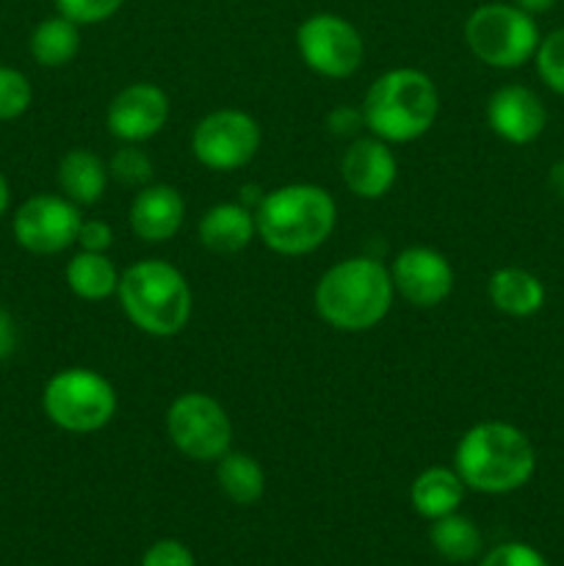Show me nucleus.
<instances>
[{"label":"nucleus","instance_id":"obj_29","mask_svg":"<svg viewBox=\"0 0 564 566\" xmlns=\"http://www.w3.org/2000/svg\"><path fill=\"white\" fill-rule=\"evenodd\" d=\"M479 566H551L547 558L542 556L536 547L525 545V542H503V545L492 547L484 553Z\"/></svg>","mask_w":564,"mask_h":566},{"label":"nucleus","instance_id":"obj_22","mask_svg":"<svg viewBox=\"0 0 564 566\" xmlns=\"http://www.w3.org/2000/svg\"><path fill=\"white\" fill-rule=\"evenodd\" d=\"M119 276L114 260L105 252H83L81 249L66 263V285L83 302H103V298L116 296Z\"/></svg>","mask_w":564,"mask_h":566},{"label":"nucleus","instance_id":"obj_20","mask_svg":"<svg viewBox=\"0 0 564 566\" xmlns=\"http://www.w3.org/2000/svg\"><path fill=\"white\" fill-rule=\"evenodd\" d=\"M464 490L468 486H464V481L459 479L453 468H429L409 486V503H412L420 517L435 523V520L459 512L464 501Z\"/></svg>","mask_w":564,"mask_h":566},{"label":"nucleus","instance_id":"obj_14","mask_svg":"<svg viewBox=\"0 0 564 566\" xmlns=\"http://www.w3.org/2000/svg\"><path fill=\"white\" fill-rule=\"evenodd\" d=\"M487 125L501 142L525 147L545 133L547 108L534 88L523 83H506L487 99Z\"/></svg>","mask_w":564,"mask_h":566},{"label":"nucleus","instance_id":"obj_1","mask_svg":"<svg viewBox=\"0 0 564 566\" xmlns=\"http://www.w3.org/2000/svg\"><path fill=\"white\" fill-rule=\"evenodd\" d=\"M390 265L374 254H357L330 265L313 291L318 318L337 332H368L387 318L393 307Z\"/></svg>","mask_w":564,"mask_h":566},{"label":"nucleus","instance_id":"obj_17","mask_svg":"<svg viewBox=\"0 0 564 566\" xmlns=\"http://www.w3.org/2000/svg\"><path fill=\"white\" fill-rule=\"evenodd\" d=\"M199 241L213 254H238L258 238L254 210L241 202H219L199 219Z\"/></svg>","mask_w":564,"mask_h":566},{"label":"nucleus","instance_id":"obj_28","mask_svg":"<svg viewBox=\"0 0 564 566\" xmlns=\"http://www.w3.org/2000/svg\"><path fill=\"white\" fill-rule=\"evenodd\" d=\"M55 11L77 25H97L111 20L125 6V0H53Z\"/></svg>","mask_w":564,"mask_h":566},{"label":"nucleus","instance_id":"obj_8","mask_svg":"<svg viewBox=\"0 0 564 566\" xmlns=\"http://www.w3.org/2000/svg\"><path fill=\"white\" fill-rule=\"evenodd\" d=\"M166 437L194 462H219L232 448V420L208 392H182L166 409Z\"/></svg>","mask_w":564,"mask_h":566},{"label":"nucleus","instance_id":"obj_25","mask_svg":"<svg viewBox=\"0 0 564 566\" xmlns=\"http://www.w3.org/2000/svg\"><path fill=\"white\" fill-rule=\"evenodd\" d=\"M108 177L125 188H144L153 180V158L138 144H122L108 160Z\"/></svg>","mask_w":564,"mask_h":566},{"label":"nucleus","instance_id":"obj_23","mask_svg":"<svg viewBox=\"0 0 564 566\" xmlns=\"http://www.w3.org/2000/svg\"><path fill=\"white\" fill-rule=\"evenodd\" d=\"M216 481L227 501L238 506H252L265 492V473L258 459L232 448L216 462Z\"/></svg>","mask_w":564,"mask_h":566},{"label":"nucleus","instance_id":"obj_27","mask_svg":"<svg viewBox=\"0 0 564 566\" xmlns=\"http://www.w3.org/2000/svg\"><path fill=\"white\" fill-rule=\"evenodd\" d=\"M31 81L14 66H0V122L20 119L31 108Z\"/></svg>","mask_w":564,"mask_h":566},{"label":"nucleus","instance_id":"obj_19","mask_svg":"<svg viewBox=\"0 0 564 566\" xmlns=\"http://www.w3.org/2000/svg\"><path fill=\"white\" fill-rule=\"evenodd\" d=\"M61 193L77 208H92L105 197L108 188V164L100 158L92 149L75 147L59 160V171H55Z\"/></svg>","mask_w":564,"mask_h":566},{"label":"nucleus","instance_id":"obj_34","mask_svg":"<svg viewBox=\"0 0 564 566\" xmlns=\"http://www.w3.org/2000/svg\"><path fill=\"white\" fill-rule=\"evenodd\" d=\"M547 186H551V191L564 202V158L551 166V171H547Z\"/></svg>","mask_w":564,"mask_h":566},{"label":"nucleus","instance_id":"obj_3","mask_svg":"<svg viewBox=\"0 0 564 566\" xmlns=\"http://www.w3.org/2000/svg\"><path fill=\"white\" fill-rule=\"evenodd\" d=\"M258 238L282 258H302L330 241L337 224V205L315 182H288L265 191L254 208Z\"/></svg>","mask_w":564,"mask_h":566},{"label":"nucleus","instance_id":"obj_11","mask_svg":"<svg viewBox=\"0 0 564 566\" xmlns=\"http://www.w3.org/2000/svg\"><path fill=\"white\" fill-rule=\"evenodd\" d=\"M81 224V208L70 202L64 193H36L17 208L11 230H14V241L25 252L50 258L77 243Z\"/></svg>","mask_w":564,"mask_h":566},{"label":"nucleus","instance_id":"obj_5","mask_svg":"<svg viewBox=\"0 0 564 566\" xmlns=\"http://www.w3.org/2000/svg\"><path fill=\"white\" fill-rule=\"evenodd\" d=\"M116 298L127 321L149 337L180 335L194 313V293L182 271L158 258L127 265Z\"/></svg>","mask_w":564,"mask_h":566},{"label":"nucleus","instance_id":"obj_10","mask_svg":"<svg viewBox=\"0 0 564 566\" xmlns=\"http://www.w3.org/2000/svg\"><path fill=\"white\" fill-rule=\"evenodd\" d=\"M299 59L315 75L343 81L352 77L365 61V42L357 28L341 14H310L296 28Z\"/></svg>","mask_w":564,"mask_h":566},{"label":"nucleus","instance_id":"obj_33","mask_svg":"<svg viewBox=\"0 0 564 566\" xmlns=\"http://www.w3.org/2000/svg\"><path fill=\"white\" fill-rule=\"evenodd\" d=\"M17 340H20V335H17V321L11 318L9 310L0 307V363L17 352Z\"/></svg>","mask_w":564,"mask_h":566},{"label":"nucleus","instance_id":"obj_21","mask_svg":"<svg viewBox=\"0 0 564 566\" xmlns=\"http://www.w3.org/2000/svg\"><path fill=\"white\" fill-rule=\"evenodd\" d=\"M28 50L39 66H48V70L66 66L81 53V25L61 14L48 17L33 28Z\"/></svg>","mask_w":564,"mask_h":566},{"label":"nucleus","instance_id":"obj_16","mask_svg":"<svg viewBox=\"0 0 564 566\" xmlns=\"http://www.w3.org/2000/svg\"><path fill=\"white\" fill-rule=\"evenodd\" d=\"M130 230L144 243H166L180 232L186 221V202L175 186L149 182L138 188L130 202Z\"/></svg>","mask_w":564,"mask_h":566},{"label":"nucleus","instance_id":"obj_7","mask_svg":"<svg viewBox=\"0 0 564 566\" xmlns=\"http://www.w3.org/2000/svg\"><path fill=\"white\" fill-rule=\"evenodd\" d=\"M119 398L114 385L92 368H64L44 385L42 409L53 426L70 434H94L114 420Z\"/></svg>","mask_w":564,"mask_h":566},{"label":"nucleus","instance_id":"obj_2","mask_svg":"<svg viewBox=\"0 0 564 566\" xmlns=\"http://www.w3.org/2000/svg\"><path fill=\"white\" fill-rule=\"evenodd\" d=\"M453 470L468 490L481 495H509L534 479L536 448L514 423L484 420L459 437Z\"/></svg>","mask_w":564,"mask_h":566},{"label":"nucleus","instance_id":"obj_35","mask_svg":"<svg viewBox=\"0 0 564 566\" xmlns=\"http://www.w3.org/2000/svg\"><path fill=\"white\" fill-rule=\"evenodd\" d=\"M512 3L518 6V9L529 11L531 17H536V14H545V11H551L558 0H512Z\"/></svg>","mask_w":564,"mask_h":566},{"label":"nucleus","instance_id":"obj_18","mask_svg":"<svg viewBox=\"0 0 564 566\" xmlns=\"http://www.w3.org/2000/svg\"><path fill=\"white\" fill-rule=\"evenodd\" d=\"M487 296L498 313L509 315V318H531L545 307L547 293L536 274L518 269V265H503V269L492 271L490 282H487Z\"/></svg>","mask_w":564,"mask_h":566},{"label":"nucleus","instance_id":"obj_26","mask_svg":"<svg viewBox=\"0 0 564 566\" xmlns=\"http://www.w3.org/2000/svg\"><path fill=\"white\" fill-rule=\"evenodd\" d=\"M536 75L551 88L553 94L564 97V28H556L547 36L540 39V48L534 53Z\"/></svg>","mask_w":564,"mask_h":566},{"label":"nucleus","instance_id":"obj_4","mask_svg":"<svg viewBox=\"0 0 564 566\" xmlns=\"http://www.w3.org/2000/svg\"><path fill=\"white\" fill-rule=\"evenodd\" d=\"M359 108L370 136L387 144H409L435 127L440 116V92L424 70L396 66L370 83Z\"/></svg>","mask_w":564,"mask_h":566},{"label":"nucleus","instance_id":"obj_12","mask_svg":"<svg viewBox=\"0 0 564 566\" xmlns=\"http://www.w3.org/2000/svg\"><path fill=\"white\" fill-rule=\"evenodd\" d=\"M171 116V99L158 83L138 81L116 92L105 111L111 136L122 144H144L158 136Z\"/></svg>","mask_w":564,"mask_h":566},{"label":"nucleus","instance_id":"obj_24","mask_svg":"<svg viewBox=\"0 0 564 566\" xmlns=\"http://www.w3.org/2000/svg\"><path fill=\"white\" fill-rule=\"evenodd\" d=\"M429 542L437 556L451 564L473 562V558L481 556V547H484V536L476 528L473 520L459 512L435 520L429 528Z\"/></svg>","mask_w":564,"mask_h":566},{"label":"nucleus","instance_id":"obj_31","mask_svg":"<svg viewBox=\"0 0 564 566\" xmlns=\"http://www.w3.org/2000/svg\"><path fill=\"white\" fill-rule=\"evenodd\" d=\"M114 243V230L103 219H83L81 232H77V247L83 252H108Z\"/></svg>","mask_w":564,"mask_h":566},{"label":"nucleus","instance_id":"obj_15","mask_svg":"<svg viewBox=\"0 0 564 566\" xmlns=\"http://www.w3.org/2000/svg\"><path fill=\"white\" fill-rule=\"evenodd\" d=\"M343 186L357 199H382L390 193L398 177V160L393 144L376 136L354 138L341 158Z\"/></svg>","mask_w":564,"mask_h":566},{"label":"nucleus","instance_id":"obj_32","mask_svg":"<svg viewBox=\"0 0 564 566\" xmlns=\"http://www.w3.org/2000/svg\"><path fill=\"white\" fill-rule=\"evenodd\" d=\"M326 127H330V130L335 133V136H341V138L357 136V133L365 127L363 108H348V105H337V108H332L330 116H326Z\"/></svg>","mask_w":564,"mask_h":566},{"label":"nucleus","instance_id":"obj_30","mask_svg":"<svg viewBox=\"0 0 564 566\" xmlns=\"http://www.w3.org/2000/svg\"><path fill=\"white\" fill-rule=\"evenodd\" d=\"M142 566H197L194 553L177 539H158L142 556Z\"/></svg>","mask_w":564,"mask_h":566},{"label":"nucleus","instance_id":"obj_6","mask_svg":"<svg viewBox=\"0 0 564 566\" xmlns=\"http://www.w3.org/2000/svg\"><path fill=\"white\" fill-rule=\"evenodd\" d=\"M540 25L514 3H484L464 20V42L481 64L492 70H520L534 61Z\"/></svg>","mask_w":564,"mask_h":566},{"label":"nucleus","instance_id":"obj_9","mask_svg":"<svg viewBox=\"0 0 564 566\" xmlns=\"http://www.w3.org/2000/svg\"><path fill=\"white\" fill-rule=\"evenodd\" d=\"M263 144L258 119L241 108H216L197 122L191 153L205 169L238 171L254 160Z\"/></svg>","mask_w":564,"mask_h":566},{"label":"nucleus","instance_id":"obj_13","mask_svg":"<svg viewBox=\"0 0 564 566\" xmlns=\"http://www.w3.org/2000/svg\"><path fill=\"white\" fill-rule=\"evenodd\" d=\"M393 287L407 304L431 310L453 293V265L442 252L431 247H407L390 265Z\"/></svg>","mask_w":564,"mask_h":566},{"label":"nucleus","instance_id":"obj_36","mask_svg":"<svg viewBox=\"0 0 564 566\" xmlns=\"http://www.w3.org/2000/svg\"><path fill=\"white\" fill-rule=\"evenodd\" d=\"M9 202H11V188H9V180H6V175L0 171V219H3L6 210H9Z\"/></svg>","mask_w":564,"mask_h":566}]
</instances>
